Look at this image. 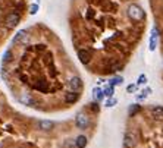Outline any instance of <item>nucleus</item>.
Here are the masks:
<instances>
[{
	"mask_svg": "<svg viewBox=\"0 0 163 148\" xmlns=\"http://www.w3.org/2000/svg\"><path fill=\"white\" fill-rule=\"evenodd\" d=\"M146 12L135 0H78L74 13V44L77 50L102 48L125 53L144 31Z\"/></svg>",
	"mask_w": 163,
	"mask_h": 148,
	"instance_id": "1",
	"label": "nucleus"
},
{
	"mask_svg": "<svg viewBox=\"0 0 163 148\" xmlns=\"http://www.w3.org/2000/svg\"><path fill=\"white\" fill-rule=\"evenodd\" d=\"M78 59L82 65H88L91 60H93V56L88 50H85V48H79L78 50Z\"/></svg>",
	"mask_w": 163,
	"mask_h": 148,
	"instance_id": "2",
	"label": "nucleus"
},
{
	"mask_svg": "<svg viewBox=\"0 0 163 148\" xmlns=\"http://www.w3.org/2000/svg\"><path fill=\"white\" fill-rule=\"evenodd\" d=\"M69 88H71L72 91H79L82 88V81L79 76H74L71 78V81H69Z\"/></svg>",
	"mask_w": 163,
	"mask_h": 148,
	"instance_id": "3",
	"label": "nucleus"
},
{
	"mask_svg": "<svg viewBox=\"0 0 163 148\" xmlns=\"http://www.w3.org/2000/svg\"><path fill=\"white\" fill-rule=\"evenodd\" d=\"M77 126L79 129H85L88 126V119H87L85 114H82V113H78L77 114Z\"/></svg>",
	"mask_w": 163,
	"mask_h": 148,
	"instance_id": "4",
	"label": "nucleus"
},
{
	"mask_svg": "<svg viewBox=\"0 0 163 148\" xmlns=\"http://www.w3.org/2000/svg\"><path fill=\"white\" fill-rule=\"evenodd\" d=\"M124 145H125V148H134V147L137 145L135 136H134L132 134H126L125 138H124Z\"/></svg>",
	"mask_w": 163,
	"mask_h": 148,
	"instance_id": "5",
	"label": "nucleus"
},
{
	"mask_svg": "<svg viewBox=\"0 0 163 148\" xmlns=\"http://www.w3.org/2000/svg\"><path fill=\"white\" fill-rule=\"evenodd\" d=\"M151 116L157 120H162L163 119V107L162 106H156V107H151Z\"/></svg>",
	"mask_w": 163,
	"mask_h": 148,
	"instance_id": "6",
	"label": "nucleus"
},
{
	"mask_svg": "<svg viewBox=\"0 0 163 148\" xmlns=\"http://www.w3.org/2000/svg\"><path fill=\"white\" fill-rule=\"evenodd\" d=\"M78 98H79V92L78 91H71V92L66 94L65 100H66V103H75Z\"/></svg>",
	"mask_w": 163,
	"mask_h": 148,
	"instance_id": "7",
	"label": "nucleus"
},
{
	"mask_svg": "<svg viewBox=\"0 0 163 148\" xmlns=\"http://www.w3.org/2000/svg\"><path fill=\"white\" fill-rule=\"evenodd\" d=\"M38 128L41 131H50L53 128V122H50V120H40L38 122Z\"/></svg>",
	"mask_w": 163,
	"mask_h": 148,
	"instance_id": "8",
	"label": "nucleus"
},
{
	"mask_svg": "<svg viewBox=\"0 0 163 148\" xmlns=\"http://www.w3.org/2000/svg\"><path fill=\"white\" fill-rule=\"evenodd\" d=\"M93 97H94V100L99 103V101H102L103 100V97H104V94H103V89L102 88H99V87H96L94 89H93Z\"/></svg>",
	"mask_w": 163,
	"mask_h": 148,
	"instance_id": "9",
	"label": "nucleus"
},
{
	"mask_svg": "<svg viewBox=\"0 0 163 148\" xmlns=\"http://www.w3.org/2000/svg\"><path fill=\"white\" fill-rule=\"evenodd\" d=\"M19 100H21V103H24V104H27V106H32V104H34V100H32V98H31L28 94H22Z\"/></svg>",
	"mask_w": 163,
	"mask_h": 148,
	"instance_id": "10",
	"label": "nucleus"
},
{
	"mask_svg": "<svg viewBox=\"0 0 163 148\" xmlns=\"http://www.w3.org/2000/svg\"><path fill=\"white\" fill-rule=\"evenodd\" d=\"M75 144H77L78 148H85V145H87V138H85L84 135H79V136L77 138Z\"/></svg>",
	"mask_w": 163,
	"mask_h": 148,
	"instance_id": "11",
	"label": "nucleus"
},
{
	"mask_svg": "<svg viewBox=\"0 0 163 148\" xmlns=\"http://www.w3.org/2000/svg\"><path fill=\"white\" fill-rule=\"evenodd\" d=\"M12 60H13V53H12V50L5 52V54H3V62L8 63V62H12Z\"/></svg>",
	"mask_w": 163,
	"mask_h": 148,
	"instance_id": "12",
	"label": "nucleus"
},
{
	"mask_svg": "<svg viewBox=\"0 0 163 148\" xmlns=\"http://www.w3.org/2000/svg\"><path fill=\"white\" fill-rule=\"evenodd\" d=\"M122 82H124V78H122V76H116V78H113V79L109 81V84L113 85V87H115V85H119V84H122Z\"/></svg>",
	"mask_w": 163,
	"mask_h": 148,
	"instance_id": "13",
	"label": "nucleus"
},
{
	"mask_svg": "<svg viewBox=\"0 0 163 148\" xmlns=\"http://www.w3.org/2000/svg\"><path fill=\"white\" fill-rule=\"evenodd\" d=\"M113 92H115V89H113V85H110V87H107L106 89H103V94H104V97H113Z\"/></svg>",
	"mask_w": 163,
	"mask_h": 148,
	"instance_id": "14",
	"label": "nucleus"
},
{
	"mask_svg": "<svg viewBox=\"0 0 163 148\" xmlns=\"http://www.w3.org/2000/svg\"><path fill=\"white\" fill-rule=\"evenodd\" d=\"M140 109H141V107H140L138 104H132L131 107H129V110H128V113L132 116V114H135V113H138L140 112Z\"/></svg>",
	"mask_w": 163,
	"mask_h": 148,
	"instance_id": "15",
	"label": "nucleus"
},
{
	"mask_svg": "<svg viewBox=\"0 0 163 148\" xmlns=\"http://www.w3.org/2000/svg\"><path fill=\"white\" fill-rule=\"evenodd\" d=\"M147 82V76L144 75V73H143V75H140V78H138V85H143V84H146Z\"/></svg>",
	"mask_w": 163,
	"mask_h": 148,
	"instance_id": "16",
	"label": "nucleus"
},
{
	"mask_svg": "<svg viewBox=\"0 0 163 148\" xmlns=\"http://www.w3.org/2000/svg\"><path fill=\"white\" fill-rule=\"evenodd\" d=\"M115 104H116V100H115V98H112V97H110L109 100L106 101V106H107V107H113Z\"/></svg>",
	"mask_w": 163,
	"mask_h": 148,
	"instance_id": "17",
	"label": "nucleus"
},
{
	"mask_svg": "<svg viewBox=\"0 0 163 148\" xmlns=\"http://www.w3.org/2000/svg\"><path fill=\"white\" fill-rule=\"evenodd\" d=\"M91 110H93V112H99V104H96V103L91 104Z\"/></svg>",
	"mask_w": 163,
	"mask_h": 148,
	"instance_id": "18",
	"label": "nucleus"
},
{
	"mask_svg": "<svg viewBox=\"0 0 163 148\" xmlns=\"http://www.w3.org/2000/svg\"><path fill=\"white\" fill-rule=\"evenodd\" d=\"M126 91H128V92H132V91H135V85H128V87H126Z\"/></svg>",
	"mask_w": 163,
	"mask_h": 148,
	"instance_id": "19",
	"label": "nucleus"
}]
</instances>
